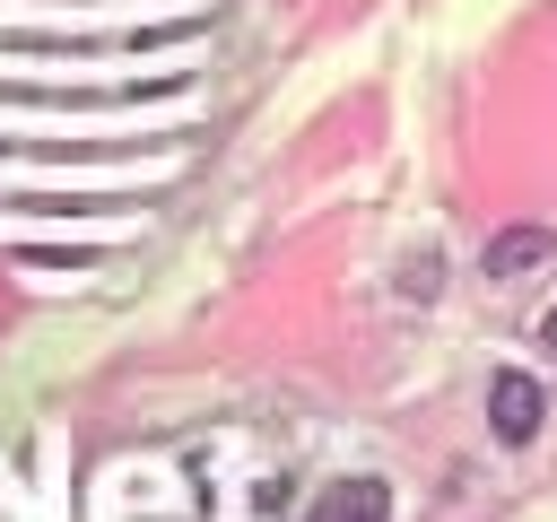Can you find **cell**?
<instances>
[{
  "instance_id": "obj_1",
  "label": "cell",
  "mask_w": 557,
  "mask_h": 522,
  "mask_svg": "<svg viewBox=\"0 0 557 522\" xmlns=\"http://www.w3.org/2000/svg\"><path fill=\"white\" fill-rule=\"evenodd\" d=\"M540 409H548V400H540L531 374H496V383H487V418H496L505 444H531V435H540Z\"/></svg>"
},
{
  "instance_id": "obj_2",
  "label": "cell",
  "mask_w": 557,
  "mask_h": 522,
  "mask_svg": "<svg viewBox=\"0 0 557 522\" xmlns=\"http://www.w3.org/2000/svg\"><path fill=\"white\" fill-rule=\"evenodd\" d=\"M305 522H392V487L383 478H339V487H322V505Z\"/></svg>"
},
{
  "instance_id": "obj_3",
  "label": "cell",
  "mask_w": 557,
  "mask_h": 522,
  "mask_svg": "<svg viewBox=\"0 0 557 522\" xmlns=\"http://www.w3.org/2000/svg\"><path fill=\"white\" fill-rule=\"evenodd\" d=\"M548 252H557L548 226H505V235L487 244V278H513V270H531V261H548Z\"/></svg>"
},
{
  "instance_id": "obj_4",
  "label": "cell",
  "mask_w": 557,
  "mask_h": 522,
  "mask_svg": "<svg viewBox=\"0 0 557 522\" xmlns=\"http://www.w3.org/2000/svg\"><path fill=\"white\" fill-rule=\"evenodd\" d=\"M540 339H548V348H557V313H548V322H540Z\"/></svg>"
}]
</instances>
